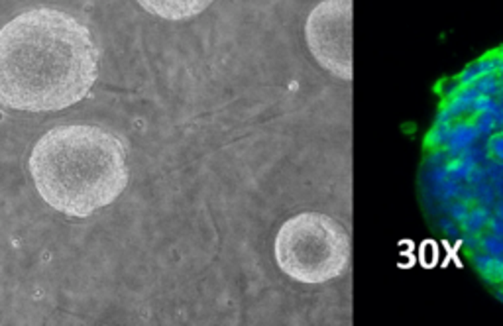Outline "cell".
<instances>
[{
    "instance_id": "6da1fadb",
    "label": "cell",
    "mask_w": 503,
    "mask_h": 326,
    "mask_svg": "<svg viewBox=\"0 0 503 326\" xmlns=\"http://www.w3.org/2000/svg\"><path fill=\"white\" fill-rule=\"evenodd\" d=\"M99 77L89 28L54 8L22 12L0 28V104L24 112L73 107Z\"/></svg>"
},
{
    "instance_id": "7a4b0ae2",
    "label": "cell",
    "mask_w": 503,
    "mask_h": 326,
    "mask_svg": "<svg viewBox=\"0 0 503 326\" xmlns=\"http://www.w3.org/2000/svg\"><path fill=\"white\" fill-rule=\"evenodd\" d=\"M30 173L51 209L77 218L112 205L128 185L122 142L91 124H67L46 132L32 150Z\"/></svg>"
},
{
    "instance_id": "3957f363",
    "label": "cell",
    "mask_w": 503,
    "mask_h": 326,
    "mask_svg": "<svg viewBox=\"0 0 503 326\" xmlns=\"http://www.w3.org/2000/svg\"><path fill=\"white\" fill-rule=\"evenodd\" d=\"M432 136L435 150L468 157L466 173H482L487 195L503 193V49L458 77Z\"/></svg>"
},
{
    "instance_id": "277c9868",
    "label": "cell",
    "mask_w": 503,
    "mask_h": 326,
    "mask_svg": "<svg viewBox=\"0 0 503 326\" xmlns=\"http://www.w3.org/2000/svg\"><path fill=\"white\" fill-rule=\"evenodd\" d=\"M275 262L299 283H327L346 270L348 232L327 215L301 212L289 218L275 238Z\"/></svg>"
},
{
    "instance_id": "5b68a950",
    "label": "cell",
    "mask_w": 503,
    "mask_h": 326,
    "mask_svg": "<svg viewBox=\"0 0 503 326\" xmlns=\"http://www.w3.org/2000/svg\"><path fill=\"white\" fill-rule=\"evenodd\" d=\"M350 32L352 4L350 0H327L313 10L305 26V36L311 54L322 67L350 79Z\"/></svg>"
},
{
    "instance_id": "8992f818",
    "label": "cell",
    "mask_w": 503,
    "mask_h": 326,
    "mask_svg": "<svg viewBox=\"0 0 503 326\" xmlns=\"http://www.w3.org/2000/svg\"><path fill=\"white\" fill-rule=\"evenodd\" d=\"M212 0H138L142 8L164 20H189L211 6Z\"/></svg>"
}]
</instances>
